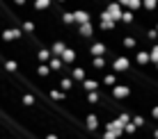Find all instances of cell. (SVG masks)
<instances>
[{
    "instance_id": "1",
    "label": "cell",
    "mask_w": 158,
    "mask_h": 139,
    "mask_svg": "<svg viewBox=\"0 0 158 139\" xmlns=\"http://www.w3.org/2000/svg\"><path fill=\"white\" fill-rule=\"evenodd\" d=\"M99 28H101V30H106V32H108V30H115V18H112V16L108 14L106 9H103V12L99 14Z\"/></svg>"
},
{
    "instance_id": "2",
    "label": "cell",
    "mask_w": 158,
    "mask_h": 139,
    "mask_svg": "<svg viewBox=\"0 0 158 139\" xmlns=\"http://www.w3.org/2000/svg\"><path fill=\"white\" fill-rule=\"evenodd\" d=\"M21 34H23V30H19V28H5L2 32H0L2 41H19Z\"/></svg>"
},
{
    "instance_id": "3",
    "label": "cell",
    "mask_w": 158,
    "mask_h": 139,
    "mask_svg": "<svg viewBox=\"0 0 158 139\" xmlns=\"http://www.w3.org/2000/svg\"><path fill=\"white\" fill-rule=\"evenodd\" d=\"M78 34L83 37V39H92V37H94V23H92V21L80 23L78 25Z\"/></svg>"
},
{
    "instance_id": "4",
    "label": "cell",
    "mask_w": 158,
    "mask_h": 139,
    "mask_svg": "<svg viewBox=\"0 0 158 139\" xmlns=\"http://www.w3.org/2000/svg\"><path fill=\"white\" fill-rule=\"evenodd\" d=\"M87 52H89V57H94V55H108V46L103 44V41H94V44L87 48Z\"/></svg>"
},
{
    "instance_id": "5",
    "label": "cell",
    "mask_w": 158,
    "mask_h": 139,
    "mask_svg": "<svg viewBox=\"0 0 158 139\" xmlns=\"http://www.w3.org/2000/svg\"><path fill=\"white\" fill-rule=\"evenodd\" d=\"M48 66H51L53 73H60V71H64V68H67V64L62 62V57H60V55H53L51 60H48Z\"/></svg>"
},
{
    "instance_id": "6",
    "label": "cell",
    "mask_w": 158,
    "mask_h": 139,
    "mask_svg": "<svg viewBox=\"0 0 158 139\" xmlns=\"http://www.w3.org/2000/svg\"><path fill=\"white\" fill-rule=\"evenodd\" d=\"M106 12L110 14V16H112V18H115V21H122V14H124V12H122V5H119L117 0H115V2H108Z\"/></svg>"
},
{
    "instance_id": "7",
    "label": "cell",
    "mask_w": 158,
    "mask_h": 139,
    "mask_svg": "<svg viewBox=\"0 0 158 139\" xmlns=\"http://www.w3.org/2000/svg\"><path fill=\"white\" fill-rule=\"evenodd\" d=\"M60 57H62V62H64V64L69 66V64H73L76 60H78V52H76L71 46H67V48H64V52H62Z\"/></svg>"
},
{
    "instance_id": "8",
    "label": "cell",
    "mask_w": 158,
    "mask_h": 139,
    "mask_svg": "<svg viewBox=\"0 0 158 139\" xmlns=\"http://www.w3.org/2000/svg\"><path fill=\"white\" fill-rule=\"evenodd\" d=\"M89 64H92V68H94V71H101V68H106L108 57H106V55H94V57H89Z\"/></svg>"
},
{
    "instance_id": "9",
    "label": "cell",
    "mask_w": 158,
    "mask_h": 139,
    "mask_svg": "<svg viewBox=\"0 0 158 139\" xmlns=\"http://www.w3.org/2000/svg\"><path fill=\"white\" fill-rule=\"evenodd\" d=\"M48 98L51 100H55V103H64V100H67V91H64V89H48Z\"/></svg>"
},
{
    "instance_id": "10",
    "label": "cell",
    "mask_w": 158,
    "mask_h": 139,
    "mask_svg": "<svg viewBox=\"0 0 158 139\" xmlns=\"http://www.w3.org/2000/svg\"><path fill=\"white\" fill-rule=\"evenodd\" d=\"M73 18L76 23H87V21H92V12H87V9H73Z\"/></svg>"
},
{
    "instance_id": "11",
    "label": "cell",
    "mask_w": 158,
    "mask_h": 139,
    "mask_svg": "<svg viewBox=\"0 0 158 139\" xmlns=\"http://www.w3.org/2000/svg\"><path fill=\"white\" fill-rule=\"evenodd\" d=\"M57 84H60V89H64V91L69 94V91H73V84H76V80H73L71 75H62Z\"/></svg>"
},
{
    "instance_id": "12",
    "label": "cell",
    "mask_w": 158,
    "mask_h": 139,
    "mask_svg": "<svg viewBox=\"0 0 158 139\" xmlns=\"http://www.w3.org/2000/svg\"><path fill=\"white\" fill-rule=\"evenodd\" d=\"M131 94V89L126 87V84H115L112 87V96H115L117 100H122V98H126V96Z\"/></svg>"
},
{
    "instance_id": "13",
    "label": "cell",
    "mask_w": 158,
    "mask_h": 139,
    "mask_svg": "<svg viewBox=\"0 0 158 139\" xmlns=\"http://www.w3.org/2000/svg\"><path fill=\"white\" fill-rule=\"evenodd\" d=\"M32 7L35 12H48L53 7V0H32Z\"/></svg>"
},
{
    "instance_id": "14",
    "label": "cell",
    "mask_w": 158,
    "mask_h": 139,
    "mask_svg": "<svg viewBox=\"0 0 158 139\" xmlns=\"http://www.w3.org/2000/svg\"><path fill=\"white\" fill-rule=\"evenodd\" d=\"M35 73L39 78H48L53 71H51V66H48V62H41V64H37V66H35Z\"/></svg>"
},
{
    "instance_id": "15",
    "label": "cell",
    "mask_w": 158,
    "mask_h": 139,
    "mask_svg": "<svg viewBox=\"0 0 158 139\" xmlns=\"http://www.w3.org/2000/svg\"><path fill=\"white\" fill-rule=\"evenodd\" d=\"M69 75H71L76 82H83V80L87 78V73H85V68H83V66H73L71 71H69Z\"/></svg>"
},
{
    "instance_id": "16",
    "label": "cell",
    "mask_w": 158,
    "mask_h": 139,
    "mask_svg": "<svg viewBox=\"0 0 158 139\" xmlns=\"http://www.w3.org/2000/svg\"><path fill=\"white\" fill-rule=\"evenodd\" d=\"M85 128L89 132H94L96 128H99V116L96 114H87V119H85Z\"/></svg>"
},
{
    "instance_id": "17",
    "label": "cell",
    "mask_w": 158,
    "mask_h": 139,
    "mask_svg": "<svg viewBox=\"0 0 158 139\" xmlns=\"http://www.w3.org/2000/svg\"><path fill=\"white\" fill-rule=\"evenodd\" d=\"M80 84H83V89H85V91H92V89H99V87H101L96 78H85Z\"/></svg>"
},
{
    "instance_id": "18",
    "label": "cell",
    "mask_w": 158,
    "mask_h": 139,
    "mask_svg": "<svg viewBox=\"0 0 158 139\" xmlns=\"http://www.w3.org/2000/svg\"><path fill=\"white\" fill-rule=\"evenodd\" d=\"M85 100L87 103H92V105H96L101 100V94H99V89H92V91H85Z\"/></svg>"
},
{
    "instance_id": "19",
    "label": "cell",
    "mask_w": 158,
    "mask_h": 139,
    "mask_svg": "<svg viewBox=\"0 0 158 139\" xmlns=\"http://www.w3.org/2000/svg\"><path fill=\"white\" fill-rule=\"evenodd\" d=\"M112 68H115V71H119V73L126 71V68H128V60H126V57H117V60L112 62Z\"/></svg>"
},
{
    "instance_id": "20",
    "label": "cell",
    "mask_w": 158,
    "mask_h": 139,
    "mask_svg": "<svg viewBox=\"0 0 158 139\" xmlns=\"http://www.w3.org/2000/svg\"><path fill=\"white\" fill-rule=\"evenodd\" d=\"M64 48H67V44L57 39V41H53V44H51V52H53V55H62Z\"/></svg>"
},
{
    "instance_id": "21",
    "label": "cell",
    "mask_w": 158,
    "mask_h": 139,
    "mask_svg": "<svg viewBox=\"0 0 158 139\" xmlns=\"http://www.w3.org/2000/svg\"><path fill=\"white\" fill-rule=\"evenodd\" d=\"M51 57H53L51 48H39V50H37V60H39V62H48Z\"/></svg>"
},
{
    "instance_id": "22",
    "label": "cell",
    "mask_w": 158,
    "mask_h": 139,
    "mask_svg": "<svg viewBox=\"0 0 158 139\" xmlns=\"http://www.w3.org/2000/svg\"><path fill=\"white\" fill-rule=\"evenodd\" d=\"M101 84H106V87H115L117 84V78L112 75V73H106V75H103V82Z\"/></svg>"
},
{
    "instance_id": "23",
    "label": "cell",
    "mask_w": 158,
    "mask_h": 139,
    "mask_svg": "<svg viewBox=\"0 0 158 139\" xmlns=\"http://www.w3.org/2000/svg\"><path fill=\"white\" fill-rule=\"evenodd\" d=\"M37 100H35V96L32 94H23V98H21V105H25V107H32Z\"/></svg>"
},
{
    "instance_id": "24",
    "label": "cell",
    "mask_w": 158,
    "mask_h": 139,
    "mask_svg": "<svg viewBox=\"0 0 158 139\" xmlns=\"http://www.w3.org/2000/svg\"><path fill=\"white\" fill-rule=\"evenodd\" d=\"M62 23H64V25H73V23H76L73 12H62Z\"/></svg>"
},
{
    "instance_id": "25",
    "label": "cell",
    "mask_w": 158,
    "mask_h": 139,
    "mask_svg": "<svg viewBox=\"0 0 158 139\" xmlns=\"http://www.w3.org/2000/svg\"><path fill=\"white\" fill-rule=\"evenodd\" d=\"M21 28H23V32H28V34H35V23H32V21H23V25H21Z\"/></svg>"
},
{
    "instance_id": "26",
    "label": "cell",
    "mask_w": 158,
    "mask_h": 139,
    "mask_svg": "<svg viewBox=\"0 0 158 139\" xmlns=\"http://www.w3.org/2000/svg\"><path fill=\"white\" fill-rule=\"evenodd\" d=\"M5 68H7L9 73H16V71H19V62H14V60H7V62H5Z\"/></svg>"
},
{
    "instance_id": "27",
    "label": "cell",
    "mask_w": 158,
    "mask_h": 139,
    "mask_svg": "<svg viewBox=\"0 0 158 139\" xmlns=\"http://www.w3.org/2000/svg\"><path fill=\"white\" fill-rule=\"evenodd\" d=\"M122 21H124V23H131V21H133V14H131V12H124V14H122Z\"/></svg>"
},
{
    "instance_id": "28",
    "label": "cell",
    "mask_w": 158,
    "mask_h": 139,
    "mask_svg": "<svg viewBox=\"0 0 158 139\" xmlns=\"http://www.w3.org/2000/svg\"><path fill=\"white\" fill-rule=\"evenodd\" d=\"M147 60H149V57H147V52H138V62H140V64H147Z\"/></svg>"
},
{
    "instance_id": "29",
    "label": "cell",
    "mask_w": 158,
    "mask_h": 139,
    "mask_svg": "<svg viewBox=\"0 0 158 139\" xmlns=\"http://www.w3.org/2000/svg\"><path fill=\"white\" fill-rule=\"evenodd\" d=\"M122 44H124V46H126V48H133V46H135V41H133V39H131V37H126V39H124V41H122Z\"/></svg>"
},
{
    "instance_id": "30",
    "label": "cell",
    "mask_w": 158,
    "mask_h": 139,
    "mask_svg": "<svg viewBox=\"0 0 158 139\" xmlns=\"http://www.w3.org/2000/svg\"><path fill=\"white\" fill-rule=\"evenodd\" d=\"M128 7L131 9H138L140 7V0H128Z\"/></svg>"
},
{
    "instance_id": "31",
    "label": "cell",
    "mask_w": 158,
    "mask_h": 139,
    "mask_svg": "<svg viewBox=\"0 0 158 139\" xmlns=\"http://www.w3.org/2000/svg\"><path fill=\"white\" fill-rule=\"evenodd\" d=\"M12 2L16 5V7H25V2H28V0H12Z\"/></svg>"
},
{
    "instance_id": "32",
    "label": "cell",
    "mask_w": 158,
    "mask_h": 139,
    "mask_svg": "<svg viewBox=\"0 0 158 139\" xmlns=\"http://www.w3.org/2000/svg\"><path fill=\"white\" fill-rule=\"evenodd\" d=\"M117 2H119V5H128V0H117Z\"/></svg>"
},
{
    "instance_id": "33",
    "label": "cell",
    "mask_w": 158,
    "mask_h": 139,
    "mask_svg": "<svg viewBox=\"0 0 158 139\" xmlns=\"http://www.w3.org/2000/svg\"><path fill=\"white\" fill-rule=\"evenodd\" d=\"M57 2H60V5H64V2H67V0H57Z\"/></svg>"
}]
</instances>
